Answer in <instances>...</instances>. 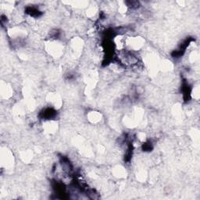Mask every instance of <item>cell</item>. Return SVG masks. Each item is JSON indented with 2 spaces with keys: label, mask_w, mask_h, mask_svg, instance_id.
Listing matches in <instances>:
<instances>
[{
  "label": "cell",
  "mask_w": 200,
  "mask_h": 200,
  "mask_svg": "<svg viewBox=\"0 0 200 200\" xmlns=\"http://www.w3.org/2000/svg\"><path fill=\"white\" fill-rule=\"evenodd\" d=\"M152 149H153V146H152V144L150 142H148V143L143 145V149L145 151H149Z\"/></svg>",
  "instance_id": "3957f363"
},
{
  "label": "cell",
  "mask_w": 200,
  "mask_h": 200,
  "mask_svg": "<svg viewBox=\"0 0 200 200\" xmlns=\"http://www.w3.org/2000/svg\"><path fill=\"white\" fill-rule=\"evenodd\" d=\"M26 13H27V14L34 16V17H38V16H39L41 14H42V13H41L40 11L38 10L37 8L33 7V6H29V7H27V9H26Z\"/></svg>",
  "instance_id": "7a4b0ae2"
},
{
  "label": "cell",
  "mask_w": 200,
  "mask_h": 200,
  "mask_svg": "<svg viewBox=\"0 0 200 200\" xmlns=\"http://www.w3.org/2000/svg\"><path fill=\"white\" fill-rule=\"evenodd\" d=\"M41 115H42V118L45 119H51L53 117H54L56 116V111L53 110V109H46L45 110H43L42 113H41Z\"/></svg>",
  "instance_id": "6da1fadb"
}]
</instances>
